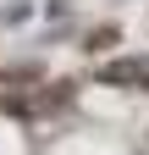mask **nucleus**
Returning a JSON list of instances; mask_svg holds the SVG:
<instances>
[{
    "instance_id": "obj_1",
    "label": "nucleus",
    "mask_w": 149,
    "mask_h": 155,
    "mask_svg": "<svg viewBox=\"0 0 149 155\" xmlns=\"http://www.w3.org/2000/svg\"><path fill=\"white\" fill-rule=\"evenodd\" d=\"M138 67H105V83H133Z\"/></svg>"
}]
</instances>
